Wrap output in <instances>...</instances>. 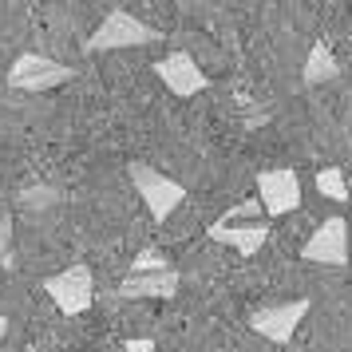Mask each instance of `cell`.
Returning <instances> with one entry per match:
<instances>
[{"mask_svg": "<svg viewBox=\"0 0 352 352\" xmlns=\"http://www.w3.org/2000/svg\"><path fill=\"white\" fill-rule=\"evenodd\" d=\"M162 32L146 28L143 20L127 12V8H115L103 16L96 32L87 36V52H115V48H143V44H155Z\"/></svg>", "mask_w": 352, "mask_h": 352, "instance_id": "obj_1", "label": "cell"}, {"mask_svg": "<svg viewBox=\"0 0 352 352\" xmlns=\"http://www.w3.org/2000/svg\"><path fill=\"white\" fill-rule=\"evenodd\" d=\"M127 170H131V182H135V190H139V198L146 202V210H151L155 222H166V218L186 202V190L178 186L175 178H166L162 170H155V166L131 162Z\"/></svg>", "mask_w": 352, "mask_h": 352, "instance_id": "obj_2", "label": "cell"}, {"mask_svg": "<svg viewBox=\"0 0 352 352\" xmlns=\"http://www.w3.org/2000/svg\"><path fill=\"white\" fill-rule=\"evenodd\" d=\"M257 198L265 206V218H281L301 206V178L293 166H273L257 175Z\"/></svg>", "mask_w": 352, "mask_h": 352, "instance_id": "obj_3", "label": "cell"}, {"mask_svg": "<svg viewBox=\"0 0 352 352\" xmlns=\"http://www.w3.org/2000/svg\"><path fill=\"white\" fill-rule=\"evenodd\" d=\"M48 297L56 301V309L64 317H76L96 301V277H91L87 265H67L64 273L48 277Z\"/></svg>", "mask_w": 352, "mask_h": 352, "instance_id": "obj_4", "label": "cell"}, {"mask_svg": "<svg viewBox=\"0 0 352 352\" xmlns=\"http://www.w3.org/2000/svg\"><path fill=\"white\" fill-rule=\"evenodd\" d=\"M76 76V67L67 64H56V60H48V56H36V52H24L16 64H12V72H8V83L16 87V91H48V87H56V83H67Z\"/></svg>", "mask_w": 352, "mask_h": 352, "instance_id": "obj_5", "label": "cell"}, {"mask_svg": "<svg viewBox=\"0 0 352 352\" xmlns=\"http://www.w3.org/2000/svg\"><path fill=\"white\" fill-rule=\"evenodd\" d=\"M305 313H309V297L285 301V305H270V309H257L254 317H250V329L257 336H265L270 344H285L289 336L297 333V324L305 320Z\"/></svg>", "mask_w": 352, "mask_h": 352, "instance_id": "obj_6", "label": "cell"}, {"mask_svg": "<svg viewBox=\"0 0 352 352\" xmlns=\"http://www.w3.org/2000/svg\"><path fill=\"white\" fill-rule=\"evenodd\" d=\"M305 261L317 265H349V222L344 218H324L317 234L305 241Z\"/></svg>", "mask_w": 352, "mask_h": 352, "instance_id": "obj_7", "label": "cell"}, {"mask_svg": "<svg viewBox=\"0 0 352 352\" xmlns=\"http://www.w3.org/2000/svg\"><path fill=\"white\" fill-rule=\"evenodd\" d=\"M155 76H159V80L170 87V96H178V99H190V96H198V91H206L210 87V76L194 64L186 52L162 56L159 64H155Z\"/></svg>", "mask_w": 352, "mask_h": 352, "instance_id": "obj_8", "label": "cell"}, {"mask_svg": "<svg viewBox=\"0 0 352 352\" xmlns=\"http://www.w3.org/2000/svg\"><path fill=\"white\" fill-rule=\"evenodd\" d=\"M206 238L210 241H222V245H234L241 257H254V254H261V245L270 241V222H245V226L210 222L206 226Z\"/></svg>", "mask_w": 352, "mask_h": 352, "instance_id": "obj_9", "label": "cell"}, {"mask_svg": "<svg viewBox=\"0 0 352 352\" xmlns=\"http://www.w3.org/2000/svg\"><path fill=\"white\" fill-rule=\"evenodd\" d=\"M178 270L166 273H131L123 285H115V297L123 301H143V297H175L178 293Z\"/></svg>", "mask_w": 352, "mask_h": 352, "instance_id": "obj_10", "label": "cell"}, {"mask_svg": "<svg viewBox=\"0 0 352 352\" xmlns=\"http://www.w3.org/2000/svg\"><path fill=\"white\" fill-rule=\"evenodd\" d=\"M305 83L309 87H317V83H329V80H336L340 76V64H336V56L329 52V44L324 40H317L313 48H309V60H305Z\"/></svg>", "mask_w": 352, "mask_h": 352, "instance_id": "obj_11", "label": "cell"}, {"mask_svg": "<svg viewBox=\"0 0 352 352\" xmlns=\"http://www.w3.org/2000/svg\"><path fill=\"white\" fill-rule=\"evenodd\" d=\"M317 190L333 202H349V182H344V170L340 166H324L317 170Z\"/></svg>", "mask_w": 352, "mask_h": 352, "instance_id": "obj_12", "label": "cell"}, {"mask_svg": "<svg viewBox=\"0 0 352 352\" xmlns=\"http://www.w3.org/2000/svg\"><path fill=\"white\" fill-rule=\"evenodd\" d=\"M261 214H265V206H261V198H241L238 206H234V210H226V214L218 218V222H222V226H230V222H241V218H250V222H257Z\"/></svg>", "mask_w": 352, "mask_h": 352, "instance_id": "obj_13", "label": "cell"}, {"mask_svg": "<svg viewBox=\"0 0 352 352\" xmlns=\"http://www.w3.org/2000/svg\"><path fill=\"white\" fill-rule=\"evenodd\" d=\"M166 270H175V265L159 250H143V254L135 257V265H131V273H166Z\"/></svg>", "mask_w": 352, "mask_h": 352, "instance_id": "obj_14", "label": "cell"}, {"mask_svg": "<svg viewBox=\"0 0 352 352\" xmlns=\"http://www.w3.org/2000/svg\"><path fill=\"white\" fill-rule=\"evenodd\" d=\"M60 194L48 190V186H36V190H24V206H52Z\"/></svg>", "mask_w": 352, "mask_h": 352, "instance_id": "obj_15", "label": "cell"}, {"mask_svg": "<svg viewBox=\"0 0 352 352\" xmlns=\"http://www.w3.org/2000/svg\"><path fill=\"white\" fill-rule=\"evenodd\" d=\"M12 222L8 218H0V265H8L12 261Z\"/></svg>", "mask_w": 352, "mask_h": 352, "instance_id": "obj_16", "label": "cell"}, {"mask_svg": "<svg viewBox=\"0 0 352 352\" xmlns=\"http://www.w3.org/2000/svg\"><path fill=\"white\" fill-rule=\"evenodd\" d=\"M123 349H127V352H155V344H151L146 336H135V340H127Z\"/></svg>", "mask_w": 352, "mask_h": 352, "instance_id": "obj_17", "label": "cell"}, {"mask_svg": "<svg viewBox=\"0 0 352 352\" xmlns=\"http://www.w3.org/2000/svg\"><path fill=\"white\" fill-rule=\"evenodd\" d=\"M4 333H8V320L0 317V344H4Z\"/></svg>", "mask_w": 352, "mask_h": 352, "instance_id": "obj_18", "label": "cell"}]
</instances>
